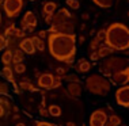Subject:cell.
Segmentation results:
<instances>
[{"label": "cell", "instance_id": "6da1fadb", "mask_svg": "<svg viewBox=\"0 0 129 126\" xmlns=\"http://www.w3.org/2000/svg\"><path fill=\"white\" fill-rule=\"evenodd\" d=\"M48 50L56 60L72 64L76 54V35L75 34L49 33Z\"/></svg>", "mask_w": 129, "mask_h": 126}, {"label": "cell", "instance_id": "7a4b0ae2", "mask_svg": "<svg viewBox=\"0 0 129 126\" xmlns=\"http://www.w3.org/2000/svg\"><path fill=\"white\" fill-rule=\"evenodd\" d=\"M105 44L117 52H126L129 49V27L124 23H110L106 29Z\"/></svg>", "mask_w": 129, "mask_h": 126}, {"label": "cell", "instance_id": "3957f363", "mask_svg": "<svg viewBox=\"0 0 129 126\" xmlns=\"http://www.w3.org/2000/svg\"><path fill=\"white\" fill-rule=\"evenodd\" d=\"M86 88L92 95L105 96L110 92L111 83L103 75H91L86 79Z\"/></svg>", "mask_w": 129, "mask_h": 126}, {"label": "cell", "instance_id": "277c9868", "mask_svg": "<svg viewBox=\"0 0 129 126\" xmlns=\"http://www.w3.org/2000/svg\"><path fill=\"white\" fill-rule=\"evenodd\" d=\"M129 66V60L124 57H117V56H113V57H107L101 62L99 65V72L102 73L105 77H110L114 73L122 71V69L128 68Z\"/></svg>", "mask_w": 129, "mask_h": 126}, {"label": "cell", "instance_id": "5b68a950", "mask_svg": "<svg viewBox=\"0 0 129 126\" xmlns=\"http://www.w3.org/2000/svg\"><path fill=\"white\" fill-rule=\"evenodd\" d=\"M3 8L7 18H16L23 8V0H4Z\"/></svg>", "mask_w": 129, "mask_h": 126}, {"label": "cell", "instance_id": "8992f818", "mask_svg": "<svg viewBox=\"0 0 129 126\" xmlns=\"http://www.w3.org/2000/svg\"><path fill=\"white\" fill-rule=\"evenodd\" d=\"M107 114L105 113V110H98L92 111L91 115H90V119H88V126H106L107 123Z\"/></svg>", "mask_w": 129, "mask_h": 126}, {"label": "cell", "instance_id": "52a82bcc", "mask_svg": "<svg viewBox=\"0 0 129 126\" xmlns=\"http://www.w3.org/2000/svg\"><path fill=\"white\" fill-rule=\"evenodd\" d=\"M114 98H116V102L118 106L129 108V84L120 87L114 94Z\"/></svg>", "mask_w": 129, "mask_h": 126}, {"label": "cell", "instance_id": "ba28073f", "mask_svg": "<svg viewBox=\"0 0 129 126\" xmlns=\"http://www.w3.org/2000/svg\"><path fill=\"white\" fill-rule=\"evenodd\" d=\"M109 80H110V83L113 84V86H120V87L126 86V84L129 83V66L122 69V71L114 73L113 76L109 77Z\"/></svg>", "mask_w": 129, "mask_h": 126}, {"label": "cell", "instance_id": "9c48e42d", "mask_svg": "<svg viewBox=\"0 0 129 126\" xmlns=\"http://www.w3.org/2000/svg\"><path fill=\"white\" fill-rule=\"evenodd\" d=\"M37 86L44 90H53L56 88V76L52 73H42L37 80Z\"/></svg>", "mask_w": 129, "mask_h": 126}, {"label": "cell", "instance_id": "30bf717a", "mask_svg": "<svg viewBox=\"0 0 129 126\" xmlns=\"http://www.w3.org/2000/svg\"><path fill=\"white\" fill-rule=\"evenodd\" d=\"M75 23L74 22H64L58 24H52L48 33H60V34H74Z\"/></svg>", "mask_w": 129, "mask_h": 126}, {"label": "cell", "instance_id": "8fae6325", "mask_svg": "<svg viewBox=\"0 0 129 126\" xmlns=\"http://www.w3.org/2000/svg\"><path fill=\"white\" fill-rule=\"evenodd\" d=\"M74 18L69 10L67 8H60L57 12L53 14V20H52V24H58V23H64V22H69V19Z\"/></svg>", "mask_w": 129, "mask_h": 126}, {"label": "cell", "instance_id": "7c38bea8", "mask_svg": "<svg viewBox=\"0 0 129 126\" xmlns=\"http://www.w3.org/2000/svg\"><path fill=\"white\" fill-rule=\"evenodd\" d=\"M19 48L22 49L26 54H34V53H36V50H37L36 45H34V42H33V38H27V37L20 39Z\"/></svg>", "mask_w": 129, "mask_h": 126}, {"label": "cell", "instance_id": "4fadbf2b", "mask_svg": "<svg viewBox=\"0 0 129 126\" xmlns=\"http://www.w3.org/2000/svg\"><path fill=\"white\" fill-rule=\"evenodd\" d=\"M67 90H68V94H69L72 98L80 96V95H82V91H83L80 81H79V83H69L68 87H67Z\"/></svg>", "mask_w": 129, "mask_h": 126}, {"label": "cell", "instance_id": "5bb4252c", "mask_svg": "<svg viewBox=\"0 0 129 126\" xmlns=\"http://www.w3.org/2000/svg\"><path fill=\"white\" fill-rule=\"evenodd\" d=\"M75 69H76V72H79V73H87L91 69V64H90V61H87L86 58H80V60L76 62Z\"/></svg>", "mask_w": 129, "mask_h": 126}, {"label": "cell", "instance_id": "9a60e30c", "mask_svg": "<svg viewBox=\"0 0 129 126\" xmlns=\"http://www.w3.org/2000/svg\"><path fill=\"white\" fill-rule=\"evenodd\" d=\"M22 20L25 23H27L29 26H31V27H37V24H38V19H37L36 14L31 12V11H26L25 15H23V19Z\"/></svg>", "mask_w": 129, "mask_h": 126}, {"label": "cell", "instance_id": "2e32d148", "mask_svg": "<svg viewBox=\"0 0 129 126\" xmlns=\"http://www.w3.org/2000/svg\"><path fill=\"white\" fill-rule=\"evenodd\" d=\"M113 52H116L113 48L107 46V45H102V46L98 48V53H99V57L101 58H106L109 57L110 54H113Z\"/></svg>", "mask_w": 129, "mask_h": 126}, {"label": "cell", "instance_id": "e0dca14e", "mask_svg": "<svg viewBox=\"0 0 129 126\" xmlns=\"http://www.w3.org/2000/svg\"><path fill=\"white\" fill-rule=\"evenodd\" d=\"M2 76L4 77L6 80H8L10 83H14V71L10 68V65H4V68L2 69Z\"/></svg>", "mask_w": 129, "mask_h": 126}, {"label": "cell", "instance_id": "ac0fdd59", "mask_svg": "<svg viewBox=\"0 0 129 126\" xmlns=\"http://www.w3.org/2000/svg\"><path fill=\"white\" fill-rule=\"evenodd\" d=\"M56 8H57V4L54 2H46L42 7V15H45V14H54Z\"/></svg>", "mask_w": 129, "mask_h": 126}, {"label": "cell", "instance_id": "d6986e66", "mask_svg": "<svg viewBox=\"0 0 129 126\" xmlns=\"http://www.w3.org/2000/svg\"><path fill=\"white\" fill-rule=\"evenodd\" d=\"M14 61V50H6L2 54V62L4 65H10Z\"/></svg>", "mask_w": 129, "mask_h": 126}, {"label": "cell", "instance_id": "ffe728a7", "mask_svg": "<svg viewBox=\"0 0 129 126\" xmlns=\"http://www.w3.org/2000/svg\"><path fill=\"white\" fill-rule=\"evenodd\" d=\"M92 2H94V4L101 7V8H110L116 0H92Z\"/></svg>", "mask_w": 129, "mask_h": 126}, {"label": "cell", "instance_id": "44dd1931", "mask_svg": "<svg viewBox=\"0 0 129 126\" xmlns=\"http://www.w3.org/2000/svg\"><path fill=\"white\" fill-rule=\"evenodd\" d=\"M31 38H33V42H34V45H36L37 50L38 52H44L46 46H45V42H44L42 38H40L38 35H34V37H31Z\"/></svg>", "mask_w": 129, "mask_h": 126}, {"label": "cell", "instance_id": "7402d4cb", "mask_svg": "<svg viewBox=\"0 0 129 126\" xmlns=\"http://www.w3.org/2000/svg\"><path fill=\"white\" fill-rule=\"evenodd\" d=\"M23 53H25V52L22 50V49H15V50H14V64H19V62H22L23 61V58H25V56H23Z\"/></svg>", "mask_w": 129, "mask_h": 126}, {"label": "cell", "instance_id": "603a6c76", "mask_svg": "<svg viewBox=\"0 0 129 126\" xmlns=\"http://www.w3.org/2000/svg\"><path fill=\"white\" fill-rule=\"evenodd\" d=\"M48 110H49L50 117H60L61 115V107L57 106V104H50Z\"/></svg>", "mask_w": 129, "mask_h": 126}, {"label": "cell", "instance_id": "cb8c5ba5", "mask_svg": "<svg viewBox=\"0 0 129 126\" xmlns=\"http://www.w3.org/2000/svg\"><path fill=\"white\" fill-rule=\"evenodd\" d=\"M120 125H121V118L118 115H110L106 123V126H120Z\"/></svg>", "mask_w": 129, "mask_h": 126}, {"label": "cell", "instance_id": "d4e9b609", "mask_svg": "<svg viewBox=\"0 0 129 126\" xmlns=\"http://www.w3.org/2000/svg\"><path fill=\"white\" fill-rule=\"evenodd\" d=\"M19 87H20L22 90H26V91H36V90H37L30 81H26V80L20 81V83H19Z\"/></svg>", "mask_w": 129, "mask_h": 126}, {"label": "cell", "instance_id": "484cf974", "mask_svg": "<svg viewBox=\"0 0 129 126\" xmlns=\"http://www.w3.org/2000/svg\"><path fill=\"white\" fill-rule=\"evenodd\" d=\"M8 45H10L8 37H7L6 34H2V37H0V49H2V50H4V48H7Z\"/></svg>", "mask_w": 129, "mask_h": 126}, {"label": "cell", "instance_id": "4316f807", "mask_svg": "<svg viewBox=\"0 0 129 126\" xmlns=\"http://www.w3.org/2000/svg\"><path fill=\"white\" fill-rule=\"evenodd\" d=\"M14 71H15L16 73H19V75H22L23 72H26V65L23 64V62L15 64V66H14Z\"/></svg>", "mask_w": 129, "mask_h": 126}, {"label": "cell", "instance_id": "83f0119b", "mask_svg": "<svg viewBox=\"0 0 129 126\" xmlns=\"http://www.w3.org/2000/svg\"><path fill=\"white\" fill-rule=\"evenodd\" d=\"M99 44H101V41L98 39V38H94V39L90 42V52H92V50H98V48H99Z\"/></svg>", "mask_w": 129, "mask_h": 126}, {"label": "cell", "instance_id": "f1b7e54d", "mask_svg": "<svg viewBox=\"0 0 129 126\" xmlns=\"http://www.w3.org/2000/svg\"><path fill=\"white\" fill-rule=\"evenodd\" d=\"M15 30H16V26H15V23H11L8 27L6 29V31H4V34L7 37H11V35H14V33H15Z\"/></svg>", "mask_w": 129, "mask_h": 126}, {"label": "cell", "instance_id": "f546056e", "mask_svg": "<svg viewBox=\"0 0 129 126\" xmlns=\"http://www.w3.org/2000/svg\"><path fill=\"white\" fill-rule=\"evenodd\" d=\"M65 3H67V6L72 10H79V7H80V3L78 0H67Z\"/></svg>", "mask_w": 129, "mask_h": 126}, {"label": "cell", "instance_id": "4dcf8cb0", "mask_svg": "<svg viewBox=\"0 0 129 126\" xmlns=\"http://www.w3.org/2000/svg\"><path fill=\"white\" fill-rule=\"evenodd\" d=\"M62 77H64V80H67L68 83H79V77L76 75H65Z\"/></svg>", "mask_w": 129, "mask_h": 126}, {"label": "cell", "instance_id": "1f68e13d", "mask_svg": "<svg viewBox=\"0 0 129 126\" xmlns=\"http://www.w3.org/2000/svg\"><path fill=\"white\" fill-rule=\"evenodd\" d=\"M95 37L98 38L101 42L105 41V38H106V29H101V30H98V33H96Z\"/></svg>", "mask_w": 129, "mask_h": 126}, {"label": "cell", "instance_id": "d6a6232c", "mask_svg": "<svg viewBox=\"0 0 129 126\" xmlns=\"http://www.w3.org/2000/svg\"><path fill=\"white\" fill-rule=\"evenodd\" d=\"M26 31L25 30H23V29H16L15 30V33H14V37H15V38H26L25 35H26Z\"/></svg>", "mask_w": 129, "mask_h": 126}, {"label": "cell", "instance_id": "836d02e7", "mask_svg": "<svg viewBox=\"0 0 129 126\" xmlns=\"http://www.w3.org/2000/svg\"><path fill=\"white\" fill-rule=\"evenodd\" d=\"M0 94H2L3 96L8 94V86H7V83H2V84H0Z\"/></svg>", "mask_w": 129, "mask_h": 126}, {"label": "cell", "instance_id": "e575fe53", "mask_svg": "<svg viewBox=\"0 0 129 126\" xmlns=\"http://www.w3.org/2000/svg\"><path fill=\"white\" fill-rule=\"evenodd\" d=\"M90 58H91V61H98L99 60V53H98V50H92V52H90Z\"/></svg>", "mask_w": 129, "mask_h": 126}, {"label": "cell", "instance_id": "d590c367", "mask_svg": "<svg viewBox=\"0 0 129 126\" xmlns=\"http://www.w3.org/2000/svg\"><path fill=\"white\" fill-rule=\"evenodd\" d=\"M38 113H40L41 117H48V115H50L49 114V110H46V108H44V107H41L40 110H38Z\"/></svg>", "mask_w": 129, "mask_h": 126}, {"label": "cell", "instance_id": "8d00e7d4", "mask_svg": "<svg viewBox=\"0 0 129 126\" xmlns=\"http://www.w3.org/2000/svg\"><path fill=\"white\" fill-rule=\"evenodd\" d=\"M36 126H54L53 123L50 122H45V121H37L36 122Z\"/></svg>", "mask_w": 129, "mask_h": 126}, {"label": "cell", "instance_id": "74e56055", "mask_svg": "<svg viewBox=\"0 0 129 126\" xmlns=\"http://www.w3.org/2000/svg\"><path fill=\"white\" fill-rule=\"evenodd\" d=\"M38 37H40V38H42V39H45V38H48V37H49V33H48L46 30H41L40 33H38Z\"/></svg>", "mask_w": 129, "mask_h": 126}, {"label": "cell", "instance_id": "f35d334b", "mask_svg": "<svg viewBox=\"0 0 129 126\" xmlns=\"http://www.w3.org/2000/svg\"><path fill=\"white\" fill-rule=\"evenodd\" d=\"M56 73H57L58 76H65V68H62V66H58V68L56 69Z\"/></svg>", "mask_w": 129, "mask_h": 126}, {"label": "cell", "instance_id": "ab89813d", "mask_svg": "<svg viewBox=\"0 0 129 126\" xmlns=\"http://www.w3.org/2000/svg\"><path fill=\"white\" fill-rule=\"evenodd\" d=\"M67 126H76L74 122H67Z\"/></svg>", "mask_w": 129, "mask_h": 126}, {"label": "cell", "instance_id": "60d3db41", "mask_svg": "<svg viewBox=\"0 0 129 126\" xmlns=\"http://www.w3.org/2000/svg\"><path fill=\"white\" fill-rule=\"evenodd\" d=\"M83 41H84V37H80V38H79V42H80V44H82Z\"/></svg>", "mask_w": 129, "mask_h": 126}, {"label": "cell", "instance_id": "b9f144b4", "mask_svg": "<svg viewBox=\"0 0 129 126\" xmlns=\"http://www.w3.org/2000/svg\"><path fill=\"white\" fill-rule=\"evenodd\" d=\"M16 126H25V125H23V123H18V125H16Z\"/></svg>", "mask_w": 129, "mask_h": 126}, {"label": "cell", "instance_id": "7bdbcfd3", "mask_svg": "<svg viewBox=\"0 0 129 126\" xmlns=\"http://www.w3.org/2000/svg\"><path fill=\"white\" fill-rule=\"evenodd\" d=\"M30 2H36V0H30Z\"/></svg>", "mask_w": 129, "mask_h": 126}, {"label": "cell", "instance_id": "ee69618b", "mask_svg": "<svg viewBox=\"0 0 129 126\" xmlns=\"http://www.w3.org/2000/svg\"><path fill=\"white\" fill-rule=\"evenodd\" d=\"M128 16H129V12H128Z\"/></svg>", "mask_w": 129, "mask_h": 126}]
</instances>
